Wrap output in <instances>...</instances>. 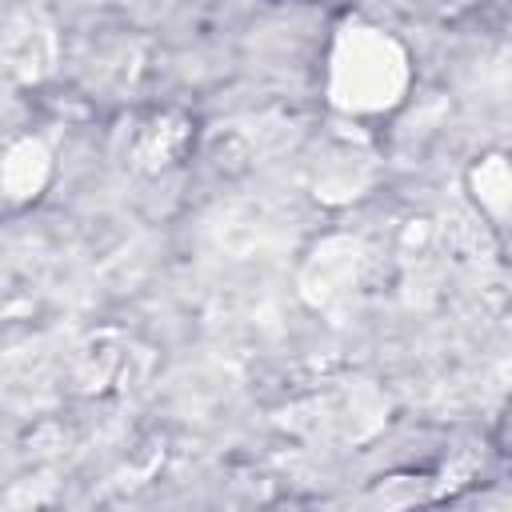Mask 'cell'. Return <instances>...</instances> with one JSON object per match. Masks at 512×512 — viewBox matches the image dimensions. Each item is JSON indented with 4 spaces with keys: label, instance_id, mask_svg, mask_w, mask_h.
Returning <instances> with one entry per match:
<instances>
[{
    "label": "cell",
    "instance_id": "obj_1",
    "mask_svg": "<svg viewBox=\"0 0 512 512\" xmlns=\"http://www.w3.org/2000/svg\"><path fill=\"white\" fill-rule=\"evenodd\" d=\"M404 56L376 28H352L344 56H336V100L348 108H384L400 100Z\"/></svg>",
    "mask_w": 512,
    "mask_h": 512
},
{
    "label": "cell",
    "instance_id": "obj_2",
    "mask_svg": "<svg viewBox=\"0 0 512 512\" xmlns=\"http://www.w3.org/2000/svg\"><path fill=\"white\" fill-rule=\"evenodd\" d=\"M496 444H500V456L512 464V400H508V408H504V416H500V432H496Z\"/></svg>",
    "mask_w": 512,
    "mask_h": 512
}]
</instances>
